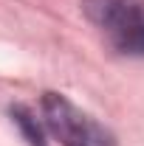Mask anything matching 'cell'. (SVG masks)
Returning a JSON list of instances; mask_svg holds the SVG:
<instances>
[{"mask_svg": "<svg viewBox=\"0 0 144 146\" xmlns=\"http://www.w3.org/2000/svg\"><path fill=\"white\" fill-rule=\"evenodd\" d=\"M88 20L124 56H144V0H85Z\"/></svg>", "mask_w": 144, "mask_h": 146, "instance_id": "cell-1", "label": "cell"}, {"mask_svg": "<svg viewBox=\"0 0 144 146\" xmlns=\"http://www.w3.org/2000/svg\"><path fill=\"white\" fill-rule=\"evenodd\" d=\"M42 121L62 146H116L113 135L59 93L42 96Z\"/></svg>", "mask_w": 144, "mask_h": 146, "instance_id": "cell-2", "label": "cell"}]
</instances>
